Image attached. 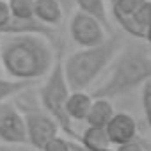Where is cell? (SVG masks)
<instances>
[{
    "label": "cell",
    "instance_id": "1",
    "mask_svg": "<svg viewBox=\"0 0 151 151\" xmlns=\"http://www.w3.org/2000/svg\"><path fill=\"white\" fill-rule=\"evenodd\" d=\"M4 73L13 80L36 82L46 78L59 57L48 37L39 34H9L0 39Z\"/></svg>",
    "mask_w": 151,
    "mask_h": 151
},
{
    "label": "cell",
    "instance_id": "2",
    "mask_svg": "<svg viewBox=\"0 0 151 151\" xmlns=\"http://www.w3.org/2000/svg\"><path fill=\"white\" fill-rule=\"evenodd\" d=\"M147 82H151V55L140 45H128L119 52L109 78L91 94L93 98L112 100L126 96Z\"/></svg>",
    "mask_w": 151,
    "mask_h": 151
},
{
    "label": "cell",
    "instance_id": "3",
    "mask_svg": "<svg viewBox=\"0 0 151 151\" xmlns=\"http://www.w3.org/2000/svg\"><path fill=\"white\" fill-rule=\"evenodd\" d=\"M121 52V37L110 36L103 45L94 48H80L64 60V73L71 91H86L103 69Z\"/></svg>",
    "mask_w": 151,
    "mask_h": 151
},
{
    "label": "cell",
    "instance_id": "4",
    "mask_svg": "<svg viewBox=\"0 0 151 151\" xmlns=\"http://www.w3.org/2000/svg\"><path fill=\"white\" fill-rule=\"evenodd\" d=\"M71 94V87L66 80V73H64V60L57 59L53 69L50 71V75L45 78L43 86L39 87V100L41 105L45 109L46 114H50L60 126V130L68 135V137H77L73 130V123L68 117L66 112V105Z\"/></svg>",
    "mask_w": 151,
    "mask_h": 151
},
{
    "label": "cell",
    "instance_id": "5",
    "mask_svg": "<svg viewBox=\"0 0 151 151\" xmlns=\"http://www.w3.org/2000/svg\"><path fill=\"white\" fill-rule=\"evenodd\" d=\"M105 29L107 27L98 18L82 11H77L69 20V36L80 48H94L103 45L109 39Z\"/></svg>",
    "mask_w": 151,
    "mask_h": 151
},
{
    "label": "cell",
    "instance_id": "6",
    "mask_svg": "<svg viewBox=\"0 0 151 151\" xmlns=\"http://www.w3.org/2000/svg\"><path fill=\"white\" fill-rule=\"evenodd\" d=\"M0 140L7 146L29 144L25 116L11 101L0 103Z\"/></svg>",
    "mask_w": 151,
    "mask_h": 151
},
{
    "label": "cell",
    "instance_id": "7",
    "mask_svg": "<svg viewBox=\"0 0 151 151\" xmlns=\"http://www.w3.org/2000/svg\"><path fill=\"white\" fill-rule=\"evenodd\" d=\"M23 116L27 123V139L32 147L43 151L52 139L59 137V123L45 110H25Z\"/></svg>",
    "mask_w": 151,
    "mask_h": 151
},
{
    "label": "cell",
    "instance_id": "8",
    "mask_svg": "<svg viewBox=\"0 0 151 151\" xmlns=\"http://www.w3.org/2000/svg\"><path fill=\"white\" fill-rule=\"evenodd\" d=\"M107 133L110 137L112 146L119 147L130 142H135L137 133H139V126L137 121L126 114V112H116V116L112 117V121L107 124Z\"/></svg>",
    "mask_w": 151,
    "mask_h": 151
},
{
    "label": "cell",
    "instance_id": "9",
    "mask_svg": "<svg viewBox=\"0 0 151 151\" xmlns=\"http://www.w3.org/2000/svg\"><path fill=\"white\" fill-rule=\"evenodd\" d=\"M117 25L132 37H144L147 29L151 27V0H147V2L139 11H135L130 18L121 20Z\"/></svg>",
    "mask_w": 151,
    "mask_h": 151
},
{
    "label": "cell",
    "instance_id": "10",
    "mask_svg": "<svg viewBox=\"0 0 151 151\" xmlns=\"http://www.w3.org/2000/svg\"><path fill=\"white\" fill-rule=\"evenodd\" d=\"M93 101H94V98L87 91H71L68 105H66V112H68V117L71 119V123L86 121L91 112Z\"/></svg>",
    "mask_w": 151,
    "mask_h": 151
},
{
    "label": "cell",
    "instance_id": "11",
    "mask_svg": "<svg viewBox=\"0 0 151 151\" xmlns=\"http://www.w3.org/2000/svg\"><path fill=\"white\" fill-rule=\"evenodd\" d=\"M116 116L114 105L110 100L105 98H94L91 112L86 119L87 126H98V128H107V124L112 121V117Z\"/></svg>",
    "mask_w": 151,
    "mask_h": 151
},
{
    "label": "cell",
    "instance_id": "12",
    "mask_svg": "<svg viewBox=\"0 0 151 151\" xmlns=\"http://www.w3.org/2000/svg\"><path fill=\"white\" fill-rule=\"evenodd\" d=\"M36 20L43 25L55 27L62 20V6L59 0H36Z\"/></svg>",
    "mask_w": 151,
    "mask_h": 151
},
{
    "label": "cell",
    "instance_id": "13",
    "mask_svg": "<svg viewBox=\"0 0 151 151\" xmlns=\"http://www.w3.org/2000/svg\"><path fill=\"white\" fill-rule=\"evenodd\" d=\"M80 142L89 151H109V149H112V142H110V137L107 133V128L87 126L80 137Z\"/></svg>",
    "mask_w": 151,
    "mask_h": 151
},
{
    "label": "cell",
    "instance_id": "14",
    "mask_svg": "<svg viewBox=\"0 0 151 151\" xmlns=\"http://www.w3.org/2000/svg\"><path fill=\"white\" fill-rule=\"evenodd\" d=\"M146 2L147 0H110V9H112V16L116 20V23H119L121 20L130 18Z\"/></svg>",
    "mask_w": 151,
    "mask_h": 151
},
{
    "label": "cell",
    "instance_id": "15",
    "mask_svg": "<svg viewBox=\"0 0 151 151\" xmlns=\"http://www.w3.org/2000/svg\"><path fill=\"white\" fill-rule=\"evenodd\" d=\"M34 82H23V80H13L0 77V103H6L14 96L23 94Z\"/></svg>",
    "mask_w": 151,
    "mask_h": 151
},
{
    "label": "cell",
    "instance_id": "16",
    "mask_svg": "<svg viewBox=\"0 0 151 151\" xmlns=\"http://www.w3.org/2000/svg\"><path fill=\"white\" fill-rule=\"evenodd\" d=\"M75 4H77L78 11L98 18L105 27H109V16H107L105 0H75Z\"/></svg>",
    "mask_w": 151,
    "mask_h": 151
},
{
    "label": "cell",
    "instance_id": "17",
    "mask_svg": "<svg viewBox=\"0 0 151 151\" xmlns=\"http://www.w3.org/2000/svg\"><path fill=\"white\" fill-rule=\"evenodd\" d=\"M9 7L13 13V20L18 22H32L36 20V0H9Z\"/></svg>",
    "mask_w": 151,
    "mask_h": 151
},
{
    "label": "cell",
    "instance_id": "18",
    "mask_svg": "<svg viewBox=\"0 0 151 151\" xmlns=\"http://www.w3.org/2000/svg\"><path fill=\"white\" fill-rule=\"evenodd\" d=\"M140 103H142L144 117H146V123H147V128H149V133H151V82H147V84L142 87Z\"/></svg>",
    "mask_w": 151,
    "mask_h": 151
},
{
    "label": "cell",
    "instance_id": "19",
    "mask_svg": "<svg viewBox=\"0 0 151 151\" xmlns=\"http://www.w3.org/2000/svg\"><path fill=\"white\" fill-rule=\"evenodd\" d=\"M13 22V13L9 7V0H0V32Z\"/></svg>",
    "mask_w": 151,
    "mask_h": 151
},
{
    "label": "cell",
    "instance_id": "20",
    "mask_svg": "<svg viewBox=\"0 0 151 151\" xmlns=\"http://www.w3.org/2000/svg\"><path fill=\"white\" fill-rule=\"evenodd\" d=\"M43 151H69V139L55 137L43 147Z\"/></svg>",
    "mask_w": 151,
    "mask_h": 151
},
{
    "label": "cell",
    "instance_id": "21",
    "mask_svg": "<svg viewBox=\"0 0 151 151\" xmlns=\"http://www.w3.org/2000/svg\"><path fill=\"white\" fill-rule=\"evenodd\" d=\"M116 151H144V147L135 140V142H130V144H124V146L116 147Z\"/></svg>",
    "mask_w": 151,
    "mask_h": 151
},
{
    "label": "cell",
    "instance_id": "22",
    "mask_svg": "<svg viewBox=\"0 0 151 151\" xmlns=\"http://www.w3.org/2000/svg\"><path fill=\"white\" fill-rule=\"evenodd\" d=\"M69 151H89L82 142H77V140H69Z\"/></svg>",
    "mask_w": 151,
    "mask_h": 151
},
{
    "label": "cell",
    "instance_id": "23",
    "mask_svg": "<svg viewBox=\"0 0 151 151\" xmlns=\"http://www.w3.org/2000/svg\"><path fill=\"white\" fill-rule=\"evenodd\" d=\"M0 151H14V149H13V146H7V144H2V146H0Z\"/></svg>",
    "mask_w": 151,
    "mask_h": 151
},
{
    "label": "cell",
    "instance_id": "24",
    "mask_svg": "<svg viewBox=\"0 0 151 151\" xmlns=\"http://www.w3.org/2000/svg\"><path fill=\"white\" fill-rule=\"evenodd\" d=\"M144 39H146V41H147V43L151 45V27L147 29V32H146V36H144Z\"/></svg>",
    "mask_w": 151,
    "mask_h": 151
},
{
    "label": "cell",
    "instance_id": "25",
    "mask_svg": "<svg viewBox=\"0 0 151 151\" xmlns=\"http://www.w3.org/2000/svg\"><path fill=\"white\" fill-rule=\"evenodd\" d=\"M2 73H4V68H2V55H0V77H2Z\"/></svg>",
    "mask_w": 151,
    "mask_h": 151
},
{
    "label": "cell",
    "instance_id": "26",
    "mask_svg": "<svg viewBox=\"0 0 151 151\" xmlns=\"http://www.w3.org/2000/svg\"><path fill=\"white\" fill-rule=\"evenodd\" d=\"M109 151H114V149H109Z\"/></svg>",
    "mask_w": 151,
    "mask_h": 151
}]
</instances>
